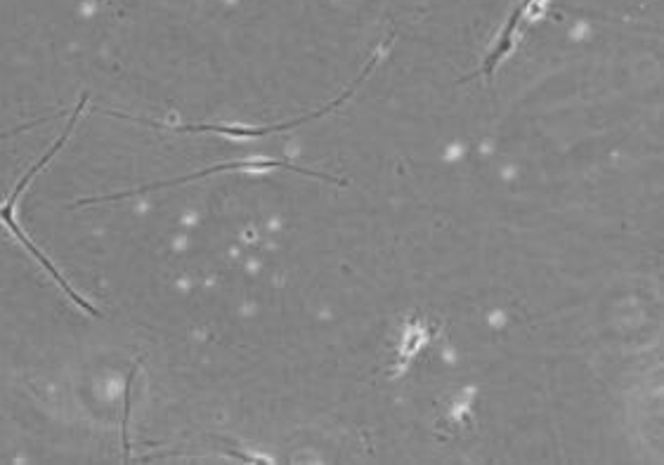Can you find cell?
Returning a JSON list of instances; mask_svg holds the SVG:
<instances>
[{
	"label": "cell",
	"mask_w": 664,
	"mask_h": 465,
	"mask_svg": "<svg viewBox=\"0 0 664 465\" xmlns=\"http://www.w3.org/2000/svg\"><path fill=\"white\" fill-rule=\"evenodd\" d=\"M137 368H140V361L135 364L133 371H130V376H128V383H126V392H123V449H126V453H130V439H128V423H130V399H133V381H135V376H137Z\"/></svg>",
	"instance_id": "6da1fadb"
}]
</instances>
